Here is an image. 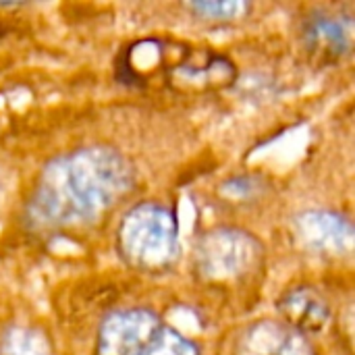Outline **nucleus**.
<instances>
[{
  "label": "nucleus",
  "instance_id": "nucleus-1",
  "mask_svg": "<svg viewBox=\"0 0 355 355\" xmlns=\"http://www.w3.org/2000/svg\"><path fill=\"white\" fill-rule=\"evenodd\" d=\"M135 185V168L125 154L108 146L69 152L42 171L27 216L35 229L58 231L96 223Z\"/></svg>",
  "mask_w": 355,
  "mask_h": 355
},
{
  "label": "nucleus",
  "instance_id": "nucleus-2",
  "mask_svg": "<svg viewBox=\"0 0 355 355\" xmlns=\"http://www.w3.org/2000/svg\"><path fill=\"white\" fill-rule=\"evenodd\" d=\"M121 258L137 270L158 272L179 256V223L171 208L141 202L127 210L116 231Z\"/></svg>",
  "mask_w": 355,
  "mask_h": 355
},
{
  "label": "nucleus",
  "instance_id": "nucleus-3",
  "mask_svg": "<svg viewBox=\"0 0 355 355\" xmlns=\"http://www.w3.org/2000/svg\"><path fill=\"white\" fill-rule=\"evenodd\" d=\"M98 355H200L198 347L146 308L119 310L98 331Z\"/></svg>",
  "mask_w": 355,
  "mask_h": 355
},
{
  "label": "nucleus",
  "instance_id": "nucleus-4",
  "mask_svg": "<svg viewBox=\"0 0 355 355\" xmlns=\"http://www.w3.org/2000/svg\"><path fill=\"white\" fill-rule=\"evenodd\" d=\"M264 262L262 243L243 229L220 227L204 233L196 245V268L210 283H239Z\"/></svg>",
  "mask_w": 355,
  "mask_h": 355
},
{
  "label": "nucleus",
  "instance_id": "nucleus-5",
  "mask_svg": "<svg viewBox=\"0 0 355 355\" xmlns=\"http://www.w3.org/2000/svg\"><path fill=\"white\" fill-rule=\"evenodd\" d=\"M354 17L341 8H316L302 25L306 48L324 62H337L347 56L354 46Z\"/></svg>",
  "mask_w": 355,
  "mask_h": 355
},
{
  "label": "nucleus",
  "instance_id": "nucleus-6",
  "mask_svg": "<svg viewBox=\"0 0 355 355\" xmlns=\"http://www.w3.org/2000/svg\"><path fill=\"white\" fill-rule=\"evenodd\" d=\"M297 235L302 241L322 254L347 256L354 250L352 223L331 210H308L295 218Z\"/></svg>",
  "mask_w": 355,
  "mask_h": 355
},
{
  "label": "nucleus",
  "instance_id": "nucleus-7",
  "mask_svg": "<svg viewBox=\"0 0 355 355\" xmlns=\"http://www.w3.org/2000/svg\"><path fill=\"white\" fill-rule=\"evenodd\" d=\"M239 355H316L308 337L283 322L264 320L250 327L241 341Z\"/></svg>",
  "mask_w": 355,
  "mask_h": 355
},
{
  "label": "nucleus",
  "instance_id": "nucleus-8",
  "mask_svg": "<svg viewBox=\"0 0 355 355\" xmlns=\"http://www.w3.org/2000/svg\"><path fill=\"white\" fill-rule=\"evenodd\" d=\"M283 324L308 337L318 335L331 322V308L327 300L312 287H295L279 302Z\"/></svg>",
  "mask_w": 355,
  "mask_h": 355
},
{
  "label": "nucleus",
  "instance_id": "nucleus-9",
  "mask_svg": "<svg viewBox=\"0 0 355 355\" xmlns=\"http://www.w3.org/2000/svg\"><path fill=\"white\" fill-rule=\"evenodd\" d=\"M185 8L193 12L198 19L214 21V23H229V21L245 17L252 4L243 0H200V2H187Z\"/></svg>",
  "mask_w": 355,
  "mask_h": 355
},
{
  "label": "nucleus",
  "instance_id": "nucleus-10",
  "mask_svg": "<svg viewBox=\"0 0 355 355\" xmlns=\"http://www.w3.org/2000/svg\"><path fill=\"white\" fill-rule=\"evenodd\" d=\"M4 355H52L46 337L33 329H15L4 337Z\"/></svg>",
  "mask_w": 355,
  "mask_h": 355
},
{
  "label": "nucleus",
  "instance_id": "nucleus-11",
  "mask_svg": "<svg viewBox=\"0 0 355 355\" xmlns=\"http://www.w3.org/2000/svg\"><path fill=\"white\" fill-rule=\"evenodd\" d=\"M260 187H262V183L256 177L239 175V177H233V179L225 181L223 187H220V193L227 196L229 200H237V202L241 200L243 202V200H250V198L258 196Z\"/></svg>",
  "mask_w": 355,
  "mask_h": 355
}]
</instances>
